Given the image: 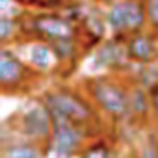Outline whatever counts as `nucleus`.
<instances>
[{
  "label": "nucleus",
  "instance_id": "obj_9",
  "mask_svg": "<svg viewBox=\"0 0 158 158\" xmlns=\"http://www.w3.org/2000/svg\"><path fill=\"white\" fill-rule=\"evenodd\" d=\"M127 52L128 60L141 63V65H152L158 63V45L152 35L149 34H134L127 39Z\"/></svg>",
  "mask_w": 158,
  "mask_h": 158
},
{
  "label": "nucleus",
  "instance_id": "obj_15",
  "mask_svg": "<svg viewBox=\"0 0 158 158\" xmlns=\"http://www.w3.org/2000/svg\"><path fill=\"white\" fill-rule=\"evenodd\" d=\"M56 58L60 61H71L74 60L76 56V50H78V39H69V41H60V43H54L50 45Z\"/></svg>",
  "mask_w": 158,
  "mask_h": 158
},
{
  "label": "nucleus",
  "instance_id": "obj_1",
  "mask_svg": "<svg viewBox=\"0 0 158 158\" xmlns=\"http://www.w3.org/2000/svg\"><path fill=\"white\" fill-rule=\"evenodd\" d=\"M24 19L30 26H26L21 21V32L30 34L32 37H37L43 43L54 45V43H60V41L76 39L78 26L73 24L61 13H52V11L35 13V15H26L24 13Z\"/></svg>",
  "mask_w": 158,
  "mask_h": 158
},
{
  "label": "nucleus",
  "instance_id": "obj_19",
  "mask_svg": "<svg viewBox=\"0 0 158 158\" xmlns=\"http://www.w3.org/2000/svg\"><path fill=\"white\" fill-rule=\"evenodd\" d=\"M28 2L34 4V6H39V8H56L63 0H28Z\"/></svg>",
  "mask_w": 158,
  "mask_h": 158
},
{
  "label": "nucleus",
  "instance_id": "obj_20",
  "mask_svg": "<svg viewBox=\"0 0 158 158\" xmlns=\"http://www.w3.org/2000/svg\"><path fill=\"white\" fill-rule=\"evenodd\" d=\"M149 99H151V108L158 114V84L149 89Z\"/></svg>",
  "mask_w": 158,
  "mask_h": 158
},
{
  "label": "nucleus",
  "instance_id": "obj_2",
  "mask_svg": "<svg viewBox=\"0 0 158 158\" xmlns=\"http://www.w3.org/2000/svg\"><path fill=\"white\" fill-rule=\"evenodd\" d=\"M43 104L47 106L52 123H69V125H82L91 119V108L89 104L78 97L76 93H71L67 89L50 91L43 97Z\"/></svg>",
  "mask_w": 158,
  "mask_h": 158
},
{
  "label": "nucleus",
  "instance_id": "obj_14",
  "mask_svg": "<svg viewBox=\"0 0 158 158\" xmlns=\"http://www.w3.org/2000/svg\"><path fill=\"white\" fill-rule=\"evenodd\" d=\"M19 32H21V19L0 17V39H2L4 45L13 41Z\"/></svg>",
  "mask_w": 158,
  "mask_h": 158
},
{
  "label": "nucleus",
  "instance_id": "obj_13",
  "mask_svg": "<svg viewBox=\"0 0 158 158\" xmlns=\"http://www.w3.org/2000/svg\"><path fill=\"white\" fill-rule=\"evenodd\" d=\"M2 158H41V152L32 143H13L4 147Z\"/></svg>",
  "mask_w": 158,
  "mask_h": 158
},
{
  "label": "nucleus",
  "instance_id": "obj_17",
  "mask_svg": "<svg viewBox=\"0 0 158 158\" xmlns=\"http://www.w3.org/2000/svg\"><path fill=\"white\" fill-rule=\"evenodd\" d=\"M147 11V24L158 32V0H143Z\"/></svg>",
  "mask_w": 158,
  "mask_h": 158
},
{
  "label": "nucleus",
  "instance_id": "obj_7",
  "mask_svg": "<svg viewBox=\"0 0 158 158\" xmlns=\"http://www.w3.org/2000/svg\"><path fill=\"white\" fill-rule=\"evenodd\" d=\"M28 76V67L10 48L0 50V84L4 91L17 89Z\"/></svg>",
  "mask_w": 158,
  "mask_h": 158
},
{
  "label": "nucleus",
  "instance_id": "obj_18",
  "mask_svg": "<svg viewBox=\"0 0 158 158\" xmlns=\"http://www.w3.org/2000/svg\"><path fill=\"white\" fill-rule=\"evenodd\" d=\"M82 158H112V152H110V149L104 143H97V145L89 147L82 154Z\"/></svg>",
  "mask_w": 158,
  "mask_h": 158
},
{
  "label": "nucleus",
  "instance_id": "obj_12",
  "mask_svg": "<svg viewBox=\"0 0 158 158\" xmlns=\"http://www.w3.org/2000/svg\"><path fill=\"white\" fill-rule=\"evenodd\" d=\"M151 106V99H149V91L141 86H134L128 89V110L132 115H145L149 112Z\"/></svg>",
  "mask_w": 158,
  "mask_h": 158
},
{
  "label": "nucleus",
  "instance_id": "obj_22",
  "mask_svg": "<svg viewBox=\"0 0 158 158\" xmlns=\"http://www.w3.org/2000/svg\"><path fill=\"white\" fill-rule=\"evenodd\" d=\"M97 2H99V4H110V6H112L114 2H117V0H97Z\"/></svg>",
  "mask_w": 158,
  "mask_h": 158
},
{
  "label": "nucleus",
  "instance_id": "obj_4",
  "mask_svg": "<svg viewBox=\"0 0 158 158\" xmlns=\"http://www.w3.org/2000/svg\"><path fill=\"white\" fill-rule=\"evenodd\" d=\"M89 93L93 101L99 104V108L106 112L108 115L121 119L127 114H130L128 91L123 86H119L117 82L108 80V78H95V80L89 82Z\"/></svg>",
  "mask_w": 158,
  "mask_h": 158
},
{
  "label": "nucleus",
  "instance_id": "obj_11",
  "mask_svg": "<svg viewBox=\"0 0 158 158\" xmlns=\"http://www.w3.org/2000/svg\"><path fill=\"white\" fill-rule=\"evenodd\" d=\"M28 61L34 69L47 73V71L54 69L60 60L56 58V54H54V50L48 43L35 41V43L28 45Z\"/></svg>",
  "mask_w": 158,
  "mask_h": 158
},
{
  "label": "nucleus",
  "instance_id": "obj_8",
  "mask_svg": "<svg viewBox=\"0 0 158 158\" xmlns=\"http://www.w3.org/2000/svg\"><path fill=\"white\" fill-rule=\"evenodd\" d=\"M82 141V134L78 130L76 125H69V123H60L54 125L52 128V136H50V152L56 156H69L73 154Z\"/></svg>",
  "mask_w": 158,
  "mask_h": 158
},
{
  "label": "nucleus",
  "instance_id": "obj_3",
  "mask_svg": "<svg viewBox=\"0 0 158 158\" xmlns=\"http://www.w3.org/2000/svg\"><path fill=\"white\" fill-rule=\"evenodd\" d=\"M106 24L112 35L141 34L147 24L143 0H117L106 11Z\"/></svg>",
  "mask_w": 158,
  "mask_h": 158
},
{
  "label": "nucleus",
  "instance_id": "obj_16",
  "mask_svg": "<svg viewBox=\"0 0 158 158\" xmlns=\"http://www.w3.org/2000/svg\"><path fill=\"white\" fill-rule=\"evenodd\" d=\"M24 11L17 4V0H0V17H10V19H21Z\"/></svg>",
  "mask_w": 158,
  "mask_h": 158
},
{
  "label": "nucleus",
  "instance_id": "obj_5",
  "mask_svg": "<svg viewBox=\"0 0 158 158\" xmlns=\"http://www.w3.org/2000/svg\"><path fill=\"white\" fill-rule=\"evenodd\" d=\"M127 39L125 35H112L110 39L102 41L93 56L97 69H125L128 65V52H127Z\"/></svg>",
  "mask_w": 158,
  "mask_h": 158
},
{
  "label": "nucleus",
  "instance_id": "obj_23",
  "mask_svg": "<svg viewBox=\"0 0 158 158\" xmlns=\"http://www.w3.org/2000/svg\"><path fill=\"white\" fill-rule=\"evenodd\" d=\"M154 69H156V74H158V63H156V65H154Z\"/></svg>",
  "mask_w": 158,
  "mask_h": 158
},
{
  "label": "nucleus",
  "instance_id": "obj_6",
  "mask_svg": "<svg viewBox=\"0 0 158 158\" xmlns=\"http://www.w3.org/2000/svg\"><path fill=\"white\" fill-rule=\"evenodd\" d=\"M52 117L45 104H32L21 115V130L30 139H47L52 136Z\"/></svg>",
  "mask_w": 158,
  "mask_h": 158
},
{
  "label": "nucleus",
  "instance_id": "obj_10",
  "mask_svg": "<svg viewBox=\"0 0 158 158\" xmlns=\"http://www.w3.org/2000/svg\"><path fill=\"white\" fill-rule=\"evenodd\" d=\"M78 30H82L89 39H93V43H102L106 41V32H108V24H106V15H102L97 8H89L86 10Z\"/></svg>",
  "mask_w": 158,
  "mask_h": 158
},
{
  "label": "nucleus",
  "instance_id": "obj_21",
  "mask_svg": "<svg viewBox=\"0 0 158 158\" xmlns=\"http://www.w3.org/2000/svg\"><path fill=\"white\" fill-rule=\"evenodd\" d=\"M141 158H158V151L152 149V147H147V149H143Z\"/></svg>",
  "mask_w": 158,
  "mask_h": 158
}]
</instances>
